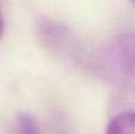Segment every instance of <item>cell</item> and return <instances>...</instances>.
<instances>
[{
    "label": "cell",
    "instance_id": "6da1fadb",
    "mask_svg": "<svg viewBox=\"0 0 135 134\" xmlns=\"http://www.w3.org/2000/svg\"><path fill=\"white\" fill-rule=\"evenodd\" d=\"M96 72L112 86L135 96V32L104 44L92 59Z\"/></svg>",
    "mask_w": 135,
    "mask_h": 134
},
{
    "label": "cell",
    "instance_id": "7a4b0ae2",
    "mask_svg": "<svg viewBox=\"0 0 135 134\" xmlns=\"http://www.w3.org/2000/svg\"><path fill=\"white\" fill-rule=\"evenodd\" d=\"M105 134H135V112H122L114 116L106 128Z\"/></svg>",
    "mask_w": 135,
    "mask_h": 134
},
{
    "label": "cell",
    "instance_id": "3957f363",
    "mask_svg": "<svg viewBox=\"0 0 135 134\" xmlns=\"http://www.w3.org/2000/svg\"><path fill=\"white\" fill-rule=\"evenodd\" d=\"M16 134H41L37 120L29 113H21L17 118Z\"/></svg>",
    "mask_w": 135,
    "mask_h": 134
},
{
    "label": "cell",
    "instance_id": "277c9868",
    "mask_svg": "<svg viewBox=\"0 0 135 134\" xmlns=\"http://www.w3.org/2000/svg\"><path fill=\"white\" fill-rule=\"evenodd\" d=\"M3 33H4V19H3V15L0 12V38L3 37Z\"/></svg>",
    "mask_w": 135,
    "mask_h": 134
},
{
    "label": "cell",
    "instance_id": "5b68a950",
    "mask_svg": "<svg viewBox=\"0 0 135 134\" xmlns=\"http://www.w3.org/2000/svg\"><path fill=\"white\" fill-rule=\"evenodd\" d=\"M131 1H134V3H135V0H131Z\"/></svg>",
    "mask_w": 135,
    "mask_h": 134
}]
</instances>
